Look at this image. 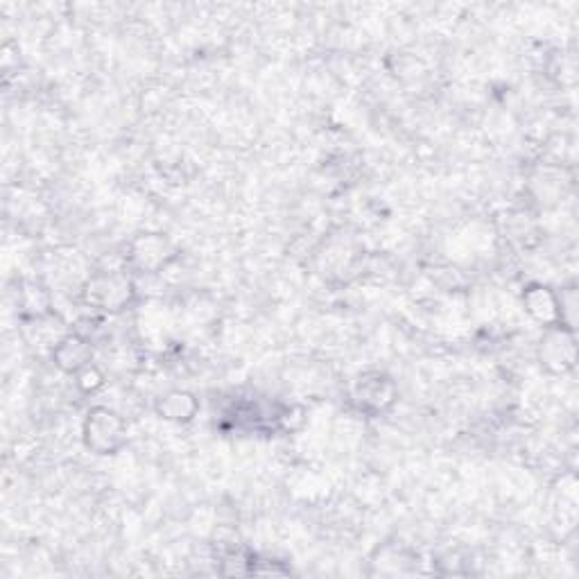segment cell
<instances>
[{
	"label": "cell",
	"mask_w": 579,
	"mask_h": 579,
	"mask_svg": "<svg viewBox=\"0 0 579 579\" xmlns=\"http://www.w3.org/2000/svg\"><path fill=\"white\" fill-rule=\"evenodd\" d=\"M82 439L96 455H119L130 439L127 421L123 414L107 405H96L82 423Z\"/></svg>",
	"instance_id": "6da1fadb"
},
{
	"label": "cell",
	"mask_w": 579,
	"mask_h": 579,
	"mask_svg": "<svg viewBox=\"0 0 579 579\" xmlns=\"http://www.w3.org/2000/svg\"><path fill=\"white\" fill-rule=\"evenodd\" d=\"M136 288L130 275L123 272H98L89 279L85 288V299L96 311L104 313H123L132 305Z\"/></svg>",
	"instance_id": "7a4b0ae2"
},
{
	"label": "cell",
	"mask_w": 579,
	"mask_h": 579,
	"mask_svg": "<svg viewBox=\"0 0 579 579\" xmlns=\"http://www.w3.org/2000/svg\"><path fill=\"white\" fill-rule=\"evenodd\" d=\"M125 260L141 275H157L177 260V247L164 234H138L130 241Z\"/></svg>",
	"instance_id": "3957f363"
},
{
	"label": "cell",
	"mask_w": 579,
	"mask_h": 579,
	"mask_svg": "<svg viewBox=\"0 0 579 579\" xmlns=\"http://www.w3.org/2000/svg\"><path fill=\"white\" fill-rule=\"evenodd\" d=\"M354 405L365 414H382L388 412L397 401V385L380 371L363 374L352 388Z\"/></svg>",
	"instance_id": "277c9868"
},
{
	"label": "cell",
	"mask_w": 579,
	"mask_h": 579,
	"mask_svg": "<svg viewBox=\"0 0 579 579\" xmlns=\"http://www.w3.org/2000/svg\"><path fill=\"white\" fill-rule=\"evenodd\" d=\"M538 360L553 374H566L577 363V344L570 326H550L538 346Z\"/></svg>",
	"instance_id": "5b68a950"
},
{
	"label": "cell",
	"mask_w": 579,
	"mask_h": 579,
	"mask_svg": "<svg viewBox=\"0 0 579 579\" xmlns=\"http://www.w3.org/2000/svg\"><path fill=\"white\" fill-rule=\"evenodd\" d=\"M523 308L534 322L546 329L564 324V297L544 283H530L523 290Z\"/></svg>",
	"instance_id": "8992f818"
},
{
	"label": "cell",
	"mask_w": 579,
	"mask_h": 579,
	"mask_svg": "<svg viewBox=\"0 0 579 579\" xmlns=\"http://www.w3.org/2000/svg\"><path fill=\"white\" fill-rule=\"evenodd\" d=\"M53 363L68 376H77L89 365H93V346L91 339H87L80 333H68L59 337L53 346Z\"/></svg>",
	"instance_id": "52a82bcc"
},
{
	"label": "cell",
	"mask_w": 579,
	"mask_h": 579,
	"mask_svg": "<svg viewBox=\"0 0 579 579\" xmlns=\"http://www.w3.org/2000/svg\"><path fill=\"white\" fill-rule=\"evenodd\" d=\"M157 414L170 423H190L200 412V401L186 390H170L154 403Z\"/></svg>",
	"instance_id": "ba28073f"
},
{
	"label": "cell",
	"mask_w": 579,
	"mask_h": 579,
	"mask_svg": "<svg viewBox=\"0 0 579 579\" xmlns=\"http://www.w3.org/2000/svg\"><path fill=\"white\" fill-rule=\"evenodd\" d=\"M75 382H77V388H80L85 394H93L96 390H100L102 385H104V374L96 365H89L87 369H82L80 374L75 376Z\"/></svg>",
	"instance_id": "9c48e42d"
}]
</instances>
